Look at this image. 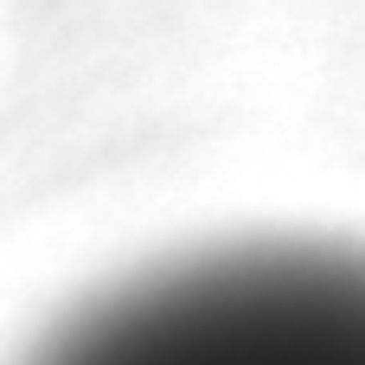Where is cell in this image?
I'll return each mask as SVG.
<instances>
[{"instance_id":"6da1fadb","label":"cell","mask_w":365,"mask_h":365,"mask_svg":"<svg viewBox=\"0 0 365 365\" xmlns=\"http://www.w3.org/2000/svg\"><path fill=\"white\" fill-rule=\"evenodd\" d=\"M32 365H365V250H218L128 282Z\"/></svg>"}]
</instances>
